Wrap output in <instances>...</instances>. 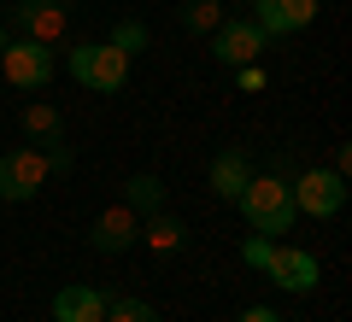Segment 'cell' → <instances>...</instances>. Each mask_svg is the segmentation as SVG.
<instances>
[{"label":"cell","instance_id":"6da1fadb","mask_svg":"<svg viewBox=\"0 0 352 322\" xmlns=\"http://www.w3.org/2000/svg\"><path fill=\"white\" fill-rule=\"evenodd\" d=\"M241 217H247L252 223V235H288L294 229V217H300V211H294V187L282 182V176H252L247 187H241Z\"/></svg>","mask_w":352,"mask_h":322},{"label":"cell","instance_id":"7a4b0ae2","mask_svg":"<svg viewBox=\"0 0 352 322\" xmlns=\"http://www.w3.org/2000/svg\"><path fill=\"white\" fill-rule=\"evenodd\" d=\"M0 76L12 88H24V94H41V88L53 82V47H41V41H30V36H12L6 53H0Z\"/></svg>","mask_w":352,"mask_h":322},{"label":"cell","instance_id":"3957f363","mask_svg":"<svg viewBox=\"0 0 352 322\" xmlns=\"http://www.w3.org/2000/svg\"><path fill=\"white\" fill-rule=\"evenodd\" d=\"M47 182H53V176H47L41 147H12V152H0V199H6V205L36 199Z\"/></svg>","mask_w":352,"mask_h":322},{"label":"cell","instance_id":"277c9868","mask_svg":"<svg viewBox=\"0 0 352 322\" xmlns=\"http://www.w3.org/2000/svg\"><path fill=\"white\" fill-rule=\"evenodd\" d=\"M12 30L53 47L71 36V0H12Z\"/></svg>","mask_w":352,"mask_h":322},{"label":"cell","instance_id":"5b68a950","mask_svg":"<svg viewBox=\"0 0 352 322\" xmlns=\"http://www.w3.org/2000/svg\"><path fill=\"white\" fill-rule=\"evenodd\" d=\"M264 41L270 36H264L252 18H223V24L212 30V59L223 65V71H241V65H258Z\"/></svg>","mask_w":352,"mask_h":322},{"label":"cell","instance_id":"8992f818","mask_svg":"<svg viewBox=\"0 0 352 322\" xmlns=\"http://www.w3.org/2000/svg\"><path fill=\"white\" fill-rule=\"evenodd\" d=\"M294 211H305V217H335L340 205H346V176H335V170H300L294 176Z\"/></svg>","mask_w":352,"mask_h":322},{"label":"cell","instance_id":"52a82bcc","mask_svg":"<svg viewBox=\"0 0 352 322\" xmlns=\"http://www.w3.org/2000/svg\"><path fill=\"white\" fill-rule=\"evenodd\" d=\"M141 240V217L118 199V205H106L100 217H94V229H88V246L94 252H106V258H118V252H129Z\"/></svg>","mask_w":352,"mask_h":322},{"label":"cell","instance_id":"ba28073f","mask_svg":"<svg viewBox=\"0 0 352 322\" xmlns=\"http://www.w3.org/2000/svg\"><path fill=\"white\" fill-rule=\"evenodd\" d=\"M264 270H270V281H276V287H288V293H311V287L323 281V270H317V258L305 246H270Z\"/></svg>","mask_w":352,"mask_h":322},{"label":"cell","instance_id":"9c48e42d","mask_svg":"<svg viewBox=\"0 0 352 322\" xmlns=\"http://www.w3.org/2000/svg\"><path fill=\"white\" fill-rule=\"evenodd\" d=\"M317 18V0H252V24L264 36H294Z\"/></svg>","mask_w":352,"mask_h":322},{"label":"cell","instance_id":"30bf717a","mask_svg":"<svg viewBox=\"0 0 352 322\" xmlns=\"http://www.w3.org/2000/svg\"><path fill=\"white\" fill-rule=\"evenodd\" d=\"M124 82H129V53H124V47H112V41H94L82 88H94V94H118Z\"/></svg>","mask_w":352,"mask_h":322},{"label":"cell","instance_id":"8fae6325","mask_svg":"<svg viewBox=\"0 0 352 322\" xmlns=\"http://www.w3.org/2000/svg\"><path fill=\"white\" fill-rule=\"evenodd\" d=\"M53 322H106V293H94V287L71 281L53 293Z\"/></svg>","mask_w":352,"mask_h":322},{"label":"cell","instance_id":"7c38bea8","mask_svg":"<svg viewBox=\"0 0 352 322\" xmlns=\"http://www.w3.org/2000/svg\"><path fill=\"white\" fill-rule=\"evenodd\" d=\"M206 182H212V194H217V199H241V187L252 182L247 152H217V159H212V170H206Z\"/></svg>","mask_w":352,"mask_h":322},{"label":"cell","instance_id":"4fadbf2b","mask_svg":"<svg viewBox=\"0 0 352 322\" xmlns=\"http://www.w3.org/2000/svg\"><path fill=\"white\" fill-rule=\"evenodd\" d=\"M141 240H147V252H182L188 246V223L170 217V211H153V217H141Z\"/></svg>","mask_w":352,"mask_h":322},{"label":"cell","instance_id":"5bb4252c","mask_svg":"<svg viewBox=\"0 0 352 322\" xmlns=\"http://www.w3.org/2000/svg\"><path fill=\"white\" fill-rule=\"evenodd\" d=\"M124 205L135 211V217H153V211H164V182H159L153 170L129 176V182H124Z\"/></svg>","mask_w":352,"mask_h":322},{"label":"cell","instance_id":"9a60e30c","mask_svg":"<svg viewBox=\"0 0 352 322\" xmlns=\"http://www.w3.org/2000/svg\"><path fill=\"white\" fill-rule=\"evenodd\" d=\"M24 135L36 141V147H41V141H59V135H65L59 106H47V100H30V106H24Z\"/></svg>","mask_w":352,"mask_h":322},{"label":"cell","instance_id":"2e32d148","mask_svg":"<svg viewBox=\"0 0 352 322\" xmlns=\"http://www.w3.org/2000/svg\"><path fill=\"white\" fill-rule=\"evenodd\" d=\"M217 24H223V0H182V30L212 36Z\"/></svg>","mask_w":352,"mask_h":322},{"label":"cell","instance_id":"e0dca14e","mask_svg":"<svg viewBox=\"0 0 352 322\" xmlns=\"http://www.w3.org/2000/svg\"><path fill=\"white\" fill-rule=\"evenodd\" d=\"M106 322H159V310L135 293H106Z\"/></svg>","mask_w":352,"mask_h":322},{"label":"cell","instance_id":"ac0fdd59","mask_svg":"<svg viewBox=\"0 0 352 322\" xmlns=\"http://www.w3.org/2000/svg\"><path fill=\"white\" fill-rule=\"evenodd\" d=\"M41 159H47V176H71L76 170V152H71V141H41Z\"/></svg>","mask_w":352,"mask_h":322},{"label":"cell","instance_id":"d6986e66","mask_svg":"<svg viewBox=\"0 0 352 322\" xmlns=\"http://www.w3.org/2000/svg\"><path fill=\"white\" fill-rule=\"evenodd\" d=\"M112 47H124L129 59H135V53L147 47V24H141V18H124V24L112 30Z\"/></svg>","mask_w":352,"mask_h":322},{"label":"cell","instance_id":"ffe728a7","mask_svg":"<svg viewBox=\"0 0 352 322\" xmlns=\"http://www.w3.org/2000/svg\"><path fill=\"white\" fill-rule=\"evenodd\" d=\"M88 53H94V41H71V47H65V71H71L76 82L88 76Z\"/></svg>","mask_w":352,"mask_h":322},{"label":"cell","instance_id":"44dd1931","mask_svg":"<svg viewBox=\"0 0 352 322\" xmlns=\"http://www.w3.org/2000/svg\"><path fill=\"white\" fill-rule=\"evenodd\" d=\"M270 246H276V240H270V235H252L247 246H241V258H247L252 270H264V258H270Z\"/></svg>","mask_w":352,"mask_h":322},{"label":"cell","instance_id":"7402d4cb","mask_svg":"<svg viewBox=\"0 0 352 322\" xmlns=\"http://www.w3.org/2000/svg\"><path fill=\"white\" fill-rule=\"evenodd\" d=\"M329 170H335V176L352 170V147H346V141H335V152H329Z\"/></svg>","mask_w":352,"mask_h":322},{"label":"cell","instance_id":"603a6c76","mask_svg":"<svg viewBox=\"0 0 352 322\" xmlns=\"http://www.w3.org/2000/svg\"><path fill=\"white\" fill-rule=\"evenodd\" d=\"M241 322H282V317L270 305H247V310H241Z\"/></svg>","mask_w":352,"mask_h":322},{"label":"cell","instance_id":"cb8c5ba5","mask_svg":"<svg viewBox=\"0 0 352 322\" xmlns=\"http://www.w3.org/2000/svg\"><path fill=\"white\" fill-rule=\"evenodd\" d=\"M235 76H241V88H264V71H258V65H241Z\"/></svg>","mask_w":352,"mask_h":322},{"label":"cell","instance_id":"d4e9b609","mask_svg":"<svg viewBox=\"0 0 352 322\" xmlns=\"http://www.w3.org/2000/svg\"><path fill=\"white\" fill-rule=\"evenodd\" d=\"M6 41H12V30H6V24H0V53H6Z\"/></svg>","mask_w":352,"mask_h":322},{"label":"cell","instance_id":"484cf974","mask_svg":"<svg viewBox=\"0 0 352 322\" xmlns=\"http://www.w3.org/2000/svg\"><path fill=\"white\" fill-rule=\"evenodd\" d=\"M335 322H340V317H335Z\"/></svg>","mask_w":352,"mask_h":322}]
</instances>
